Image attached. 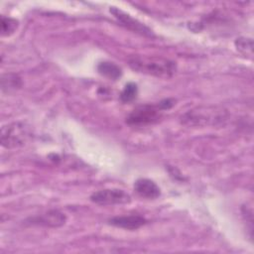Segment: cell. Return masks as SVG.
<instances>
[{"instance_id": "8fae6325", "label": "cell", "mask_w": 254, "mask_h": 254, "mask_svg": "<svg viewBox=\"0 0 254 254\" xmlns=\"http://www.w3.org/2000/svg\"><path fill=\"white\" fill-rule=\"evenodd\" d=\"M138 94V87L137 84L134 82H128L125 84L123 90L120 93V100L123 103H129L133 101Z\"/></svg>"}, {"instance_id": "4fadbf2b", "label": "cell", "mask_w": 254, "mask_h": 254, "mask_svg": "<svg viewBox=\"0 0 254 254\" xmlns=\"http://www.w3.org/2000/svg\"><path fill=\"white\" fill-rule=\"evenodd\" d=\"M2 89L4 90L5 88H17L21 85V80L16 74H4L2 75Z\"/></svg>"}, {"instance_id": "8992f818", "label": "cell", "mask_w": 254, "mask_h": 254, "mask_svg": "<svg viewBox=\"0 0 254 254\" xmlns=\"http://www.w3.org/2000/svg\"><path fill=\"white\" fill-rule=\"evenodd\" d=\"M66 216L64 213L58 209L49 210L43 214L31 217L29 219L30 224L42 225L48 227H60L65 223Z\"/></svg>"}, {"instance_id": "3957f363", "label": "cell", "mask_w": 254, "mask_h": 254, "mask_svg": "<svg viewBox=\"0 0 254 254\" xmlns=\"http://www.w3.org/2000/svg\"><path fill=\"white\" fill-rule=\"evenodd\" d=\"M164 108L161 103L144 104L136 107L126 118V122L133 126H144L159 120Z\"/></svg>"}, {"instance_id": "5b68a950", "label": "cell", "mask_w": 254, "mask_h": 254, "mask_svg": "<svg viewBox=\"0 0 254 254\" xmlns=\"http://www.w3.org/2000/svg\"><path fill=\"white\" fill-rule=\"evenodd\" d=\"M109 11L116 18V20L126 29L146 37H154L153 31L149 27H147L137 19L131 17L129 14L123 12L122 10L116 7H110Z\"/></svg>"}, {"instance_id": "277c9868", "label": "cell", "mask_w": 254, "mask_h": 254, "mask_svg": "<svg viewBox=\"0 0 254 254\" xmlns=\"http://www.w3.org/2000/svg\"><path fill=\"white\" fill-rule=\"evenodd\" d=\"M90 200L99 205H115L129 203L131 196L123 190L104 189L94 191L90 195Z\"/></svg>"}, {"instance_id": "7a4b0ae2", "label": "cell", "mask_w": 254, "mask_h": 254, "mask_svg": "<svg viewBox=\"0 0 254 254\" xmlns=\"http://www.w3.org/2000/svg\"><path fill=\"white\" fill-rule=\"evenodd\" d=\"M30 135V128L25 123L13 122L2 127L1 144L7 149L16 148L24 145Z\"/></svg>"}, {"instance_id": "30bf717a", "label": "cell", "mask_w": 254, "mask_h": 254, "mask_svg": "<svg viewBox=\"0 0 254 254\" xmlns=\"http://www.w3.org/2000/svg\"><path fill=\"white\" fill-rule=\"evenodd\" d=\"M19 22L18 20L10 17H1V35L3 37H7L12 35L18 28Z\"/></svg>"}, {"instance_id": "9c48e42d", "label": "cell", "mask_w": 254, "mask_h": 254, "mask_svg": "<svg viewBox=\"0 0 254 254\" xmlns=\"http://www.w3.org/2000/svg\"><path fill=\"white\" fill-rule=\"evenodd\" d=\"M97 71L104 77L117 80L122 75V69L116 64L111 62H101L97 65Z\"/></svg>"}, {"instance_id": "7c38bea8", "label": "cell", "mask_w": 254, "mask_h": 254, "mask_svg": "<svg viewBox=\"0 0 254 254\" xmlns=\"http://www.w3.org/2000/svg\"><path fill=\"white\" fill-rule=\"evenodd\" d=\"M235 46L237 48V50L246 55V56H252V50H253V43L251 39L248 38H238L235 41Z\"/></svg>"}, {"instance_id": "ba28073f", "label": "cell", "mask_w": 254, "mask_h": 254, "mask_svg": "<svg viewBox=\"0 0 254 254\" xmlns=\"http://www.w3.org/2000/svg\"><path fill=\"white\" fill-rule=\"evenodd\" d=\"M135 192L143 198L155 199L161 195V190L158 185L150 179H138L134 183Z\"/></svg>"}, {"instance_id": "52a82bcc", "label": "cell", "mask_w": 254, "mask_h": 254, "mask_svg": "<svg viewBox=\"0 0 254 254\" xmlns=\"http://www.w3.org/2000/svg\"><path fill=\"white\" fill-rule=\"evenodd\" d=\"M147 223V219L141 215H120L108 219V224L127 230H136Z\"/></svg>"}, {"instance_id": "6da1fadb", "label": "cell", "mask_w": 254, "mask_h": 254, "mask_svg": "<svg viewBox=\"0 0 254 254\" xmlns=\"http://www.w3.org/2000/svg\"><path fill=\"white\" fill-rule=\"evenodd\" d=\"M129 65L137 72L161 78H169L177 70L175 62L156 57H134L129 60Z\"/></svg>"}]
</instances>
